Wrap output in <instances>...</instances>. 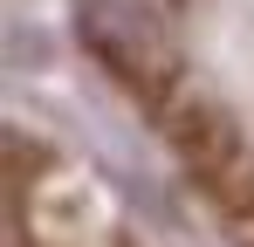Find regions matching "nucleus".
Here are the masks:
<instances>
[{"mask_svg":"<svg viewBox=\"0 0 254 247\" xmlns=\"http://www.w3.org/2000/svg\"><path fill=\"white\" fill-rule=\"evenodd\" d=\"M76 35L137 96H165L172 82H179L172 0H76Z\"/></svg>","mask_w":254,"mask_h":247,"instance_id":"1","label":"nucleus"}]
</instances>
